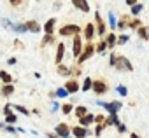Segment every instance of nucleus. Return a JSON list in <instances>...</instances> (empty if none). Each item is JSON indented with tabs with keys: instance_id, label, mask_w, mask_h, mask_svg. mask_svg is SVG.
Wrapping results in <instances>:
<instances>
[{
	"instance_id": "12",
	"label": "nucleus",
	"mask_w": 149,
	"mask_h": 138,
	"mask_svg": "<svg viewBox=\"0 0 149 138\" xmlns=\"http://www.w3.org/2000/svg\"><path fill=\"white\" fill-rule=\"evenodd\" d=\"M95 19H97V33L98 35H104L105 33V25L100 18V12H95Z\"/></svg>"
},
{
	"instance_id": "16",
	"label": "nucleus",
	"mask_w": 149,
	"mask_h": 138,
	"mask_svg": "<svg viewBox=\"0 0 149 138\" xmlns=\"http://www.w3.org/2000/svg\"><path fill=\"white\" fill-rule=\"evenodd\" d=\"M54 23H56V18H51L46 25H44V32L46 35H53V28H54Z\"/></svg>"
},
{
	"instance_id": "15",
	"label": "nucleus",
	"mask_w": 149,
	"mask_h": 138,
	"mask_svg": "<svg viewBox=\"0 0 149 138\" xmlns=\"http://www.w3.org/2000/svg\"><path fill=\"white\" fill-rule=\"evenodd\" d=\"M84 37H86L88 40H91V39L95 37V26H93V23H88V25H86V28H84Z\"/></svg>"
},
{
	"instance_id": "20",
	"label": "nucleus",
	"mask_w": 149,
	"mask_h": 138,
	"mask_svg": "<svg viewBox=\"0 0 149 138\" xmlns=\"http://www.w3.org/2000/svg\"><path fill=\"white\" fill-rule=\"evenodd\" d=\"M105 124L107 126H119V119H118V115H109L107 119H105Z\"/></svg>"
},
{
	"instance_id": "11",
	"label": "nucleus",
	"mask_w": 149,
	"mask_h": 138,
	"mask_svg": "<svg viewBox=\"0 0 149 138\" xmlns=\"http://www.w3.org/2000/svg\"><path fill=\"white\" fill-rule=\"evenodd\" d=\"M72 6L76 7V9H79V11H84V12L90 11V4L84 2V0H72Z\"/></svg>"
},
{
	"instance_id": "32",
	"label": "nucleus",
	"mask_w": 149,
	"mask_h": 138,
	"mask_svg": "<svg viewBox=\"0 0 149 138\" xmlns=\"http://www.w3.org/2000/svg\"><path fill=\"white\" fill-rule=\"evenodd\" d=\"M58 74H61V75H68L70 70H68V68H65L63 65H58Z\"/></svg>"
},
{
	"instance_id": "23",
	"label": "nucleus",
	"mask_w": 149,
	"mask_h": 138,
	"mask_svg": "<svg viewBox=\"0 0 149 138\" xmlns=\"http://www.w3.org/2000/svg\"><path fill=\"white\" fill-rule=\"evenodd\" d=\"M91 86H93V81H91L90 77H86V79H84V82H83V91H84V93H86V91H90V89H91Z\"/></svg>"
},
{
	"instance_id": "21",
	"label": "nucleus",
	"mask_w": 149,
	"mask_h": 138,
	"mask_svg": "<svg viewBox=\"0 0 149 138\" xmlns=\"http://www.w3.org/2000/svg\"><path fill=\"white\" fill-rule=\"evenodd\" d=\"M13 93H14V86H13V84H7V86L2 88V95H4V96H11Z\"/></svg>"
},
{
	"instance_id": "33",
	"label": "nucleus",
	"mask_w": 149,
	"mask_h": 138,
	"mask_svg": "<svg viewBox=\"0 0 149 138\" xmlns=\"http://www.w3.org/2000/svg\"><path fill=\"white\" fill-rule=\"evenodd\" d=\"M105 49H107V44H105V42H100V44L97 46V52H100V54H104Z\"/></svg>"
},
{
	"instance_id": "29",
	"label": "nucleus",
	"mask_w": 149,
	"mask_h": 138,
	"mask_svg": "<svg viewBox=\"0 0 149 138\" xmlns=\"http://www.w3.org/2000/svg\"><path fill=\"white\" fill-rule=\"evenodd\" d=\"M72 110H74V107H72L70 103H67V105H61V112H63L65 115H68V114H72Z\"/></svg>"
},
{
	"instance_id": "46",
	"label": "nucleus",
	"mask_w": 149,
	"mask_h": 138,
	"mask_svg": "<svg viewBox=\"0 0 149 138\" xmlns=\"http://www.w3.org/2000/svg\"><path fill=\"white\" fill-rule=\"evenodd\" d=\"M130 136H132V138H139V135H135V133H132Z\"/></svg>"
},
{
	"instance_id": "19",
	"label": "nucleus",
	"mask_w": 149,
	"mask_h": 138,
	"mask_svg": "<svg viewBox=\"0 0 149 138\" xmlns=\"http://www.w3.org/2000/svg\"><path fill=\"white\" fill-rule=\"evenodd\" d=\"M74 112H76V115H77V117L81 119V117H84V115L88 114V108L81 105V107H76V108H74Z\"/></svg>"
},
{
	"instance_id": "38",
	"label": "nucleus",
	"mask_w": 149,
	"mask_h": 138,
	"mask_svg": "<svg viewBox=\"0 0 149 138\" xmlns=\"http://www.w3.org/2000/svg\"><path fill=\"white\" fill-rule=\"evenodd\" d=\"M60 107H61V105H60L58 101H53V107H51V112H56V110H58Z\"/></svg>"
},
{
	"instance_id": "6",
	"label": "nucleus",
	"mask_w": 149,
	"mask_h": 138,
	"mask_svg": "<svg viewBox=\"0 0 149 138\" xmlns=\"http://www.w3.org/2000/svg\"><path fill=\"white\" fill-rule=\"evenodd\" d=\"M93 52H95V47H93L91 44H90V46H86V49H83L81 56L77 58V63H79V65H83V63H84L86 59H90V58L93 56Z\"/></svg>"
},
{
	"instance_id": "31",
	"label": "nucleus",
	"mask_w": 149,
	"mask_h": 138,
	"mask_svg": "<svg viewBox=\"0 0 149 138\" xmlns=\"http://www.w3.org/2000/svg\"><path fill=\"white\" fill-rule=\"evenodd\" d=\"M56 95H58V98H67V96H68V93H67V89H65V88H58Z\"/></svg>"
},
{
	"instance_id": "22",
	"label": "nucleus",
	"mask_w": 149,
	"mask_h": 138,
	"mask_svg": "<svg viewBox=\"0 0 149 138\" xmlns=\"http://www.w3.org/2000/svg\"><path fill=\"white\" fill-rule=\"evenodd\" d=\"M142 9H144V4H135V6L132 7V14H133V16H139V14L142 12Z\"/></svg>"
},
{
	"instance_id": "26",
	"label": "nucleus",
	"mask_w": 149,
	"mask_h": 138,
	"mask_svg": "<svg viewBox=\"0 0 149 138\" xmlns=\"http://www.w3.org/2000/svg\"><path fill=\"white\" fill-rule=\"evenodd\" d=\"M109 25H111V28H112V30L118 26V23H116V18H114V12H112V11H109Z\"/></svg>"
},
{
	"instance_id": "45",
	"label": "nucleus",
	"mask_w": 149,
	"mask_h": 138,
	"mask_svg": "<svg viewBox=\"0 0 149 138\" xmlns=\"http://www.w3.org/2000/svg\"><path fill=\"white\" fill-rule=\"evenodd\" d=\"M47 138H58V136H56L54 133H47Z\"/></svg>"
},
{
	"instance_id": "34",
	"label": "nucleus",
	"mask_w": 149,
	"mask_h": 138,
	"mask_svg": "<svg viewBox=\"0 0 149 138\" xmlns=\"http://www.w3.org/2000/svg\"><path fill=\"white\" fill-rule=\"evenodd\" d=\"M9 114H13V105H9V103H7V105H6V107H4V115H6V117H7V115H9Z\"/></svg>"
},
{
	"instance_id": "35",
	"label": "nucleus",
	"mask_w": 149,
	"mask_h": 138,
	"mask_svg": "<svg viewBox=\"0 0 149 138\" xmlns=\"http://www.w3.org/2000/svg\"><path fill=\"white\" fill-rule=\"evenodd\" d=\"M128 40V35H119V39H116V44H125Z\"/></svg>"
},
{
	"instance_id": "4",
	"label": "nucleus",
	"mask_w": 149,
	"mask_h": 138,
	"mask_svg": "<svg viewBox=\"0 0 149 138\" xmlns=\"http://www.w3.org/2000/svg\"><path fill=\"white\" fill-rule=\"evenodd\" d=\"M54 131H56V136H58V138H70V126L65 124V122L56 124Z\"/></svg>"
},
{
	"instance_id": "3",
	"label": "nucleus",
	"mask_w": 149,
	"mask_h": 138,
	"mask_svg": "<svg viewBox=\"0 0 149 138\" xmlns=\"http://www.w3.org/2000/svg\"><path fill=\"white\" fill-rule=\"evenodd\" d=\"M58 33H60L61 37H76V35L79 33V26L70 23V25H65V26H61Z\"/></svg>"
},
{
	"instance_id": "8",
	"label": "nucleus",
	"mask_w": 149,
	"mask_h": 138,
	"mask_svg": "<svg viewBox=\"0 0 149 138\" xmlns=\"http://www.w3.org/2000/svg\"><path fill=\"white\" fill-rule=\"evenodd\" d=\"M91 89H93V93H95V95H105V93H107V89H109V86H107L104 81H95V82H93V86H91Z\"/></svg>"
},
{
	"instance_id": "40",
	"label": "nucleus",
	"mask_w": 149,
	"mask_h": 138,
	"mask_svg": "<svg viewBox=\"0 0 149 138\" xmlns=\"http://www.w3.org/2000/svg\"><path fill=\"white\" fill-rule=\"evenodd\" d=\"M118 131H119V133H126V126H125V124H119V126H118Z\"/></svg>"
},
{
	"instance_id": "30",
	"label": "nucleus",
	"mask_w": 149,
	"mask_h": 138,
	"mask_svg": "<svg viewBox=\"0 0 149 138\" xmlns=\"http://www.w3.org/2000/svg\"><path fill=\"white\" fill-rule=\"evenodd\" d=\"M116 91H118V93H119L121 96H126V95H128V89H126V88H125L123 84H119V86L116 88Z\"/></svg>"
},
{
	"instance_id": "5",
	"label": "nucleus",
	"mask_w": 149,
	"mask_h": 138,
	"mask_svg": "<svg viewBox=\"0 0 149 138\" xmlns=\"http://www.w3.org/2000/svg\"><path fill=\"white\" fill-rule=\"evenodd\" d=\"M72 46H74V51H72L74 58H79V56H81V52H83V40H81V37H79V35L74 37Z\"/></svg>"
},
{
	"instance_id": "7",
	"label": "nucleus",
	"mask_w": 149,
	"mask_h": 138,
	"mask_svg": "<svg viewBox=\"0 0 149 138\" xmlns=\"http://www.w3.org/2000/svg\"><path fill=\"white\" fill-rule=\"evenodd\" d=\"M70 133L76 136V138H86V136L91 135L90 129H88V128H83V126H74V128L70 129Z\"/></svg>"
},
{
	"instance_id": "24",
	"label": "nucleus",
	"mask_w": 149,
	"mask_h": 138,
	"mask_svg": "<svg viewBox=\"0 0 149 138\" xmlns=\"http://www.w3.org/2000/svg\"><path fill=\"white\" fill-rule=\"evenodd\" d=\"M14 107V110L16 112H19V114H23V115H30V110L28 108H25L23 105H13Z\"/></svg>"
},
{
	"instance_id": "44",
	"label": "nucleus",
	"mask_w": 149,
	"mask_h": 138,
	"mask_svg": "<svg viewBox=\"0 0 149 138\" xmlns=\"http://www.w3.org/2000/svg\"><path fill=\"white\" fill-rule=\"evenodd\" d=\"M7 63H9V65H16V58H9Z\"/></svg>"
},
{
	"instance_id": "27",
	"label": "nucleus",
	"mask_w": 149,
	"mask_h": 138,
	"mask_svg": "<svg viewBox=\"0 0 149 138\" xmlns=\"http://www.w3.org/2000/svg\"><path fill=\"white\" fill-rule=\"evenodd\" d=\"M105 44H107V47H111V49H112V47H114V46H116V35H114V33H111V35H109V39H107V42H105Z\"/></svg>"
},
{
	"instance_id": "14",
	"label": "nucleus",
	"mask_w": 149,
	"mask_h": 138,
	"mask_svg": "<svg viewBox=\"0 0 149 138\" xmlns=\"http://www.w3.org/2000/svg\"><path fill=\"white\" fill-rule=\"evenodd\" d=\"M63 52H65V44H63V42H60V44H58V49H56V58H54L56 65H60V63H61V59H63Z\"/></svg>"
},
{
	"instance_id": "2",
	"label": "nucleus",
	"mask_w": 149,
	"mask_h": 138,
	"mask_svg": "<svg viewBox=\"0 0 149 138\" xmlns=\"http://www.w3.org/2000/svg\"><path fill=\"white\" fill-rule=\"evenodd\" d=\"M114 66L118 68V70H121V72H132L133 70L130 59H126L125 56H116V65Z\"/></svg>"
},
{
	"instance_id": "18",
	"label": "nucleus",
	"mask_w": 149,
	"mask_h": 138,
	"mask_svg": "<svg viewBox=\"0 0 149 138\" xmlns=\"http://www.w3.org/2000/svg\"><path fill=\"white\" fill-rule=\"evenodd\" d=\"M137 32H139V37H140V39H144V40H147V39H149V30H147L146 26H139V28H137Z\"/></svg>"
},
{
	"instance_id": "10",
	"label": "nucleus",
	"mask_w": 149,
	"mask_h": 138,
	"mask_svg": "<svg viewBox=\"0 0 149 138\" xmlns=\"http://www.w3.org/2000/svg\"><path fill=\"white\" fill-rule=\"evenodd\" d=\"M65 89H67V93L70 95V93H77L81 88H79V84H77L76 79H72V81H68V82L65 84Z\"/></svg>"
},
{
	"instance_id": "39",
	"label": "nucleus",
	"mask_w": 149,
	"mask_h": 138,
	"mask_svg": "<svg viewBox=\"0 0 149 138\" xmlns=\"http://www.w3.org/2000/svg\"><path fill=\"white\" fill-rule=\"evenodd\" d=\"M109 63H111V66H114V65H116V56H114V54H111V58H109Z\"/></svg>"
},
{
	"instance_id": "13",
	"label": "nucleus",
	"mask_w": 149,
	"mask_h": 138,
	"mask_svg": "<svg viewBox=\"0 0 149 138\" xmlns=\"http://www.w3.org/2000/svg\"><path fill=\"white\" fill-rule=\"evenodd\" d=\"M25 26H26V32H33V33H39L40 32V25L37 23V21H26L25 23Z\"/></svg>"
},
{
	"instance_id": "9",
	"label": "nucleus",
	"mask_w": 149,
	"mask_h": 138,
	"mask_svg": "<svg viewBox=\"0 0 149 138\" xmlns=\"http://www.w3.org/2000/svg\"><path fill=\"white\" fill-rule=\"evenodd\" d=\"M93 122H95V115H93V114H90V112H88L84 117H81V119H79V126H83V128H88V126H90V124H93Z\"/></svg>"
},
{
	"instance_id": "28",
	"label": "nucleus",
	"mask_w": 149,
	"mask_h": 138,
	"mask_svg": "<svg viewBox=\"0 0 149 138\" xmlns=\"http://www.w3.org/2000/svg\"><path fill=\"white\" fill-rule=\"evenodd\" d=\"M16 121H18V115H16V114H14V112H13V114H9V115H7V117H6V122H7V124H9V126H11V124H14V122H16Z\"/></svg>"
},
{
	"instance_id": "25",
	"label": "nucleus",
	"mask_w": 149,
	"mask_h": 138,
	"mask_svg": "<svg viewBox=\"0 0 149 138\" xmlns=\"http://www.w3.org/2000/svg\"><path fill=\"white\" fill-rule=\"evenodd\" d=\"M11 30L16 32V33H25V32H26V26H25V25H13Z\"/></svg>"
},
{
	"instance_id": "36",
	"label": "nucleus",
	"mask_w": 149,
	"mask_h": 138,
	"mask_svg": "<svg viewBox=\"0 0 149 138\" xmlns=\"http://www.w3.org/2000/svg\"><path fill=\"white\" fill-rule=\"evenodd\" d=\"M102 131H104V124H98V126L95 128V136H100Z\"/></svg>"
},
{
	"instance_id": "1",
	"label": "nucleus",
	"mask_w": 149,
	"mask_h": 138,
	"mask_svg": "<svg viewBox=\"0 0 149 138\" xmlns=\"http://www.w3.org/2000/svg\"><path fill=\"white\" fill-rule=\"evenodd\" d=\"M98 107H104L111 115H118V112L123 105H121V101H98Z\"/></svg>"
},
{
	"instance_id": "41",
	"label": "nucleus",
	"mask_w": 149,
	"mask_h": 138,
	"mask_svg": "<svg viewBox=\"0 0 149 138\" xmlns=\"http://www.w3.org/2000/svg\"><path fill=\"white\" fill-rule=\"evenodd\" d=\"M51 37H53V35H46V39H44V40H42V44H49V42H51V40H53V39H51Z\"/></svg>"
},
{
	"instance_id": "17",
	"label": "nucleus",
	"mask_w": 149,
	"mask_h": 138,
	"mask_svg": "<svg viewBox=\"0 0 149 138\" xmlns=\"http://www.w3.org/2000/svg\"><path fill=\"white\" fill-rule=\"evenodd\" d=\"M0 79H2V82L7 86V84H13V77H11V74H7V72H0Z\"/></svg>"
},
{
	"instance_id": "43",
	"label": "nucleus",
	"mask_w": 149,
	"mask_h": 138,
	"mask_svg": "<svg viewBox=\"0 0 149 138\" xmlns=\"http://www.w3.org/2000/svg\"><path fill=\"white\" fill-rule=\"evenodd\" d=\"M126 6H130V7H133V6H135V0H126Z\"/></svg>"
},
{
	"instance_id": "37",
	"label": "nucleus",
	"mask_w": 149,
	"mask_h": 138,
	"mask_svg": "<svg viewBox=\"0 0 149 138\" xmlns=\"http://www.w3.org/2000/svg\"><path fill=\"white\" fill-rule=\"evenodd\" d=\"M95 122L97 124H104L105 122V117L104 115H95Z\"/></svg>"
},
{
	"instance_id": "42",
	"label": "nucleus",
	"mask_w": 149,
	"mask_h": 138,
	"mask_svg": "<svg viewBox=\"0 0 149 138\" xmlns=\"http://www.w3.org/2000/svg\"><path fill=\"white\" fill-rule=\"evenodd\" d=\"M125 26H126V25H125V21H119V25H118L116 28H119V30H125Z\"/></svg>"
}]
</instances>
